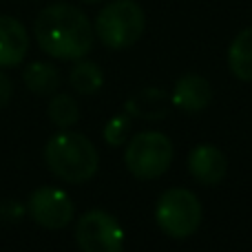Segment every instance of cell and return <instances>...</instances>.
<instances>
[{
	"label": "cell",
	"instance_id": "cell-9",
	"mask_svg": "<svg viewBox=\"0 0 252 252\" xmlns=\"http://www.w3.org/2000/svg\"><path fill=\"white\" fill-rule=\"evenodd\" d=\"M29 51V33L13 16H0V69H11L25 60Z\"/></svg>",
	"mask_w": 252,
	"mask_h": 252
},
{
	"label": "cell",
	"instance_id": "cell-8",
	"mask_svg": "<svg viewBox=\"0 0 252 252\" xmlns=\"http://www.w3.org/2000/svg\"><path fill=\"white\" fill-rule=\"evenodd\" d=\"M188 170L201 186H217L228 173V159L213 144H199L188 155Z\"/></svg>",
	"mask_w": 252,
	"mask_h": 252
},
{
	"label": "cell",
	"instance_id": "cell-3",
	"mask_svg": "<svg viewBox=\"0 0 252 252\" xmlns=\"http://www.w3.org/2000/svg\"><path fill=\"white\" fill-rule=\"evenodd\" d=\"M93 29L104 47L122 51L139 42L146 29V16L135 0H111L97 13Z\"/></svg>",
	"mask_w": 252,
	"mask_h": 252
},
{
	"label": "cell",
	"instance_id": "cell-17",
	"mask_svg": "<svg viewBox=\"0 0 252 252\" xmlns=\"http://www.w3.org/2000/svg\"><path fill=\"white\" fill-rule=\"evenodd\" d=\"M11 95H13V82H11V78H9L7 73H2V71H0V109L9 104Z\"/></svg>",
	"mask_w": 252,
	"mask_h": 252
},
{
	"label": "cell",
	"instance_id": "cell-15",
	"mask_svg": "<svg viewBox=\"0 0 252 252\" xmlns=\"http://www.w3.org/2000/svg\"><path fill=\"white\" fill-rule=\"evenodd\" d=\"M49 120L60 128H71L80 120V106L69 93H53L47 106Z\"/></svg>",
	"mask_w": 252,
	"mask_h": 252
},
{
	"label": "cell",
	"instance_id": "cell-5",
	"mask_svg": "<svg viewBox=\"0 0 252 252\" xmlns=\"http://www.w3.org/2000/svg\"><path fill=\"white\" fill-rule=\"evenodd\" d=\"M155 219L170 239H188L201 226V204L188 188H168L157 199Z\"/></svg>",
	"mask_w": 252,
	"mask_h": 252
},
{
	"label": "cell",
	"instance_id": "cell-11",
	"mask_svg": "<svg viewBox=\"0 0 252 252\" xmlns=\"http://www.w3.org/2000/svg\"><path fill=\"white\" fill-rule=\"evenodd\" d=\"M170 104H173V100H170V95L164 89L151 87L130 95V100L126 102V113L144 120H159L166 118Z\"/></svg>",
	"mask_w": 252,
	"mask_h": 252
},
{
	"label": "cell",
	"instance_id": "cell-13",
	"mask_svg": "<svg viewBox=\"0 0 252 252\" xmlns=\"http://www.w3.org/2000/svg\"><path fill=\"white\" fill-rule=\"evenodd\" d=\"M22 82L35 95H53L60 89V71L51 62H31L22 71Z\"/></svg>",
	"mask_w": 252,
	"mask_h": 252
},
{
	"label": "cell",
	"instance_id": "cell-6",
	"mask_svg": "<svg viewBox=\"0 0 252 252\" xmlns=\"http://www.w3.org/2000/svg\"><path fill=\"white\" fill-rule=\"evenodd\" d=\"M124 228L106 210H89L75 223V241L82 252H122Z\"/></svg>",
	"mask_w": 252,
	"mask_h": 252
},
{
	"label": "cell",
	"instance_id": "cell-18",
	"mask_svg": "<svg viewBox=\"0 0 252 252\" xmlns=\"http://www.w3.org/2000/svg\"><path fill=\"white\" fill-rule=\"evenodd\" d=\"M82 2H102V0H82Z\"/></svg>",
	"mask_w": 252,
	"mask_h": 252
},
{
	"label": "cell",
	"instance_id": "cell-4",
	"mask_svg": "<svg viewBox=\"0 0 252 252\" xmlns=\"http://www.w3.org/2000/svg\"><path fill=\"white\" fill-rule=\"evenodd\" d=\"M173 142L159 130L135 133L126 142L124 164L137 179H157L173 164Z\"/></svg>",
	"mask_w": 252,
	"mask_h": 252
},
{
	"label": "cell",
	"instance_id": "cell-2",
	"mask_svg": "<svg viewBox=\"0 0 252 252\" xmlns=\"http://www.w3.org/2000/svg\"><path fill=\"white\" fill-rule=\"evenodd\" d=\"M44 161L56 177L66 184H84L100 168V155L82 133L62 128L44 146Z\"/></svg>",
	"mask_w": 252,
	"mask_h": 252
},
{
	"label": "cell",
	"instance_id": "cell-7",
	"mask_svg": "<svg viewBox=\"0 0 252 252\" xmlns=\"http://www.w3.org/2000/svg\"><path fill=\"white\" fill-rule=\"evenodd\" d=\"M27 208L31 219L47 230H62L73 221L75 215V204L69 192L56 186H42L33 190L27 201Z\"/></svg>",
	"mask_w": 252,
	"mask_h": 252
},
{
	"label": "cell",
	"instance_id": "cell-14",
	"mask_svg": "<svg viewBox=\"0 0 252 252\" xmlns=\"http://www.w3.org/2000/svg\"><path fill=\"white\" fill-rule=\"evenodd\" d=\"M69 82H71V87H73V91L80 93V95H93V93H97L102 89V84H104V73H102V69L95 62L82 58V60H78L73 64V69H71Z\"/></svg>",
	"mask_w": 252,
	"mask_h": 252
},
{
	"label": "cell",
	"instance_id": "cell-12",
	"mask_svg": "<svg viewBox=\"0 0 252 252\" xmlns=\"http://www.w3.org/2000/svg\"><path fill=\"white\" fill-rule=\"evenodd\" d=\"M230 73L241 82H252V27H246L237 33L228 49Z\"/></svg>",
	"mask_w": 252,
	"mask_h": 252
},
{
	"label": "cell",
	"instance_id": "cell-16",
	"mask_svg": "<svg viewBox=\"0 0 252 252\" xmlns=\"http://www.w3.org/2000/svg\"><path fill=\"white\" fill-rule=\"evenodd\" d=\"M130 115L128 113H120L115 118H111L104 126V139L109 146H124L126 142L130 139Z\"/></svg>",
	"mask_w": 252,
	"mask_h": 252
},
{
	"label": "cell",
	"instance_id": "cell-1",
	"mask_svg": "<svg viewBox=\"0 0 252 252\" xmlns=\"http://www.w3.org/2000/svg\"><path fill=\"white\" fill-rule=\"evenodd\" d=\"M38 47L56 60H82L91 53L95 29L82 9L69 2L44 7L33 22Z\"/></svg>",
	"mask_w": 252,
	"mask_h": 252
},
{
	"label": "cell",
	"instance_id": "cell-10",
	"mask_svg": "<svg viewBox=\"0 0 252 252\" xmlns=\"http://www.w3.org/2000/svg\"><path fill=\"white\" fill-rule=\"evenodd\" d=\"M170 100H173L175 106H179L186 113H197V111H204L213 102V87L204 75L186 73L175 82Z\"/></svg>",
	"mask_w": 252,
	"mask_h": 252
}]
</instances>
